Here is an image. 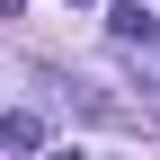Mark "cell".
Wrapping results in <instances>:
<instances>
[{
    "label": "cell",
    "instance_id": "obj_1",
    "mask_svg": "<svg viewBox=\"0 0 160 160\" xmlns=\"http://www.w3.org/2000/svg\"><path fill=\"white\" fill-rule=\"evenodd\" d=\"M107 27L125 36V45H151V18H142V0H116V9H107Z\"/></svg>",
    "mask_w": 160,
    "mask_h": 160
},
{
    "label": "cell",
    "instance_id": "obj_2",
    "mask_svg": "<svg viewBox=\"0 0 160 160\" xmlns=\"http://www.w3.org/2000/svg\"><path fill=\"white\" fill-rule=\"evenodd\" d=\"M0 142H9V151H36L45 125H36V116H0Z\"/></svg>",
    "mask_w": 160,
    "mask_h": 160
},
{
    "label": "cell",
    "instance_id": "obj_3",
    "mask_svg": "<svg viewBox=\"0 0 160 160\" xmlns=\"http://www.w3.org/2000/svg\"><path fill=\"white\" fill-rule=\"evenodd\" d=\"M18 9H27V0H0V18H18Z\"/></svg>",
    "mask_w": 160,
    "mask_h": 160
},
{
    "label": "cell",
    "instance_id": "obj_4",
    "mask_svg": "<svg viewBox=\"0 0 160 160\" xmlns=\"http://www.w3.org/2000/svg\"><path fill=\"white\" fill-rule=\"evenodd\" d=\"M53 160H71V151H53Z\"/></svg>",
    "mask_w": 160,
    "mask_h": 160
},
{
    "label": "cell",
    "instance_id": "obj_5",
    "mask_svg": "<svg viewBox=\"0 0 160 160\" xmlns=\"http://www.w3.org/2000/svg\"><path fill=\"white\" fill-rule=\"evenodd\" d=\"M71 9H80V0H71Z\"/></svg>",
    "mask_w": 160,
    "mask_h": 160
}]
</instances>
